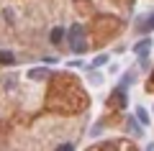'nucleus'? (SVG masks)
Segmentation results:
<instances>
[{
	"mask_svg": "<svg viewBox=\"0 0 154 151\" xmlns=\"http://www.w3.org/2000/svg\"><path fill=\"white\" fill-rule=\"evenodd\" d=\"M126 125H128V131H131L134 136H141V128L136 125V118H128V120H126Z\"/></svg>",
	"mask_w": 154,
	"mask_h": 151,
	"instance_id": "obj_8",
	"label": "nucleus"
},
{
	"mask_svg": "<svg viewBox=\"0 0 154 151\" xmlns=\"http://www.w3.org/2000/svg\"><path fill=\"white\" fill-rule=\"evenodd\" d=\"M103 64H108V54H98V56H95V62H93L95 69H98V67H103Z\"/></svg>",
	"mask_w": 154,
	"mask_h": 151,
	"instance_id": "obj_10",
	"label": "nucleus"
},
{
	"mask_svg": "<svg viewBox=\"0 0 154 151\" xmlns=\"http://www.w3.org/2000/svg\"><path fill=\"white\" fill-rule=\"evenodd\" d=\"M0 64H3V67L16 64V56H13V51H0Z\"/></svg>",
	"mask_w": 154,
	"mask_h": 151,
	"instance_id": "obj_6",
	"label": "nucleus"
},
{
	"mask_svg": "<svg viewBox=\"0 0 154 151\" xmlns=\"http://www.w3.org/2000/svg\"><path fill=\"white\" fill-rule=\"evenodd\" d=\"M134 82V72H126L123 74V80H121V90H128V85Z\"/></svg>",
	"mask_w": 154,
	"mask_h": 151,
	"instance_id": "obj_9",
	"label": "nucleus"
},
{
	"mask_svg": "<svg viewBox=\"0 0 154 151\" xmlns=\"http://www.w3.org/2000/svg\"><path fill=\"white\" fill-rule=\"evenodd\" d=\"M136 120H139L141 125H149V113H146V110L141 108V105L136 108Z\"/></svg>",
	"mask_w": 154,
	"mask_h": 151,
	"instance_id": "obj_7",
	"label": "nucleus"
},
{
	"mask_svg": "<svg viewBox=\"0 0 154 151\" xmlns=\"http://www.w3.org/2000/svg\"><path fill=\"white\" fill-rule=\"evenodd\" d=\"M69 46H72V51H77V54H82L85 49H88V44H85V26L75 23V26L69 28Z\"/></svg>",
	"mask_w": 154,
	"mask_h": 151,
	"instance_id": "obj_1",
	"label": "nucleus"
},
{
	"mask_svg": "<svg viewBox=\"0 0 154 151\" xmlns=\"http://www.w3.org/2000/svg\"><path fill=\"white\" fill-rule=\"evenodd\" d=\"M139 31H141V33H149V31H154V13H149V16L144 18V23L139 26Z\"/></svg>",
	"mask_w": 154,
	"mask_h": 151,
	"instance_id": "obj_5",
	"label": "nucleus"
},
{
	"mask_svg": "<svg viewBox=\"0 0 154 151\" xmlns=\"http://www.w3.org/2000/svg\"><path fill=\"white\" fill-rule=\"evenodd\" d=\"M149 49H152V38H141V41H139L136 46H134V51H136V56H139V59H146Z\"/></svg>",
	"mask_w": 154,
	"mask_h": 151,
	"instance_id": "obj_2",
	"label": "nucleus"
},
{
	"mask_svg": "<svg viewBox=\"0 0 154 151\" xmlns=\"http://www.w3.org/2000/svg\"><path fill=\"white\" fill-rule=\"evenodd\" d=\"M57 151H75V143H59Z\"/></svg>",
	"mask_w": 154,
	"mask_h": 151,
	"instance_id": "obj_11",
	"label": "nucleus"
},
{
	"mask_svg": "<svg viewBox=\"0 0 154 151\" xmlns=\"http://www.w3.org/2000/svg\"><path fill=\"white\" fill-rule=\"evenodd\" d=\"M62 38H64V28H62V26L51 28V33H49V41L54 44V46H59V44H62Z\"/></svg>",
	"mask_w": 154,
	"mask_h": 151,
	"instance_id": "obj_4",
	"label": "nucleus"
},
{
	"mask_svg": "<svg viewBox=\"0 0 154 151\" xmlns=\"http://www.w3.org/2000/svg\"><path fill=\"white\" fill-rule=\"evenodd\" d=\"M51 72L46 67H36V69H28V80H49Z\"/></svg>",
	"mask_w": 154,
	"mask_h": 151,
	"instance_id": "obj_3",
	"label": "nucleus"
}]
</instances>
